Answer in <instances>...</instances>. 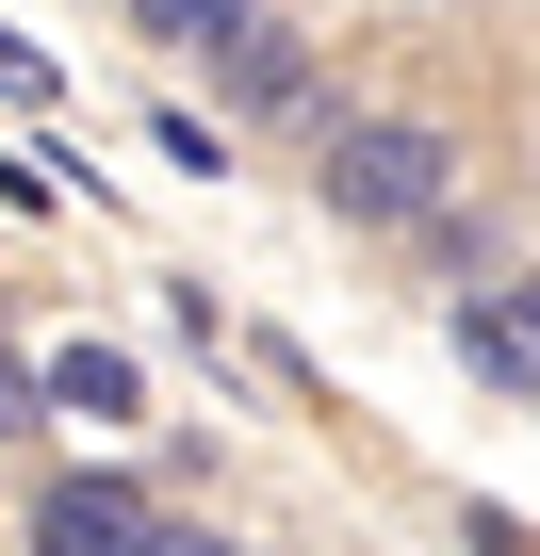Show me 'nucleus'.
<instances>
[{
	"mask_svg": "<svg viewBox=\"0 0 540 556\" xmlns=\"http://www.w3.org/2000/svg\"><path fill=\"white\" fill-rule=\"evenodd\" d=\"M328 213L344 229H442L459 213V131H426V115H328Z\"/></svg>",
	"mask_w": 540,
	"mask_h": 556,
	"instance_id": "f257e3e1",
	"label": "nucleus"
},
{
	"mask_svg": "<svg viewBox=\"0 0 540 556\" xmlns=\"http://www.w3.org/2000/svg\"><path fill=\"white\" fill-rule=\"evenodd\" d=\"M148 523H164V507H148L131 475H50V491H34V556H131Z\"/></svg>",
	"mask_w": 540,
	"mask_h": 556,
	"instance_id": "f03ea898",
	"label": "nucleus"
},
{
	"mask_svg": "<svg viewBox=\"0 0 540 556\" xmlns=\"http://www.w3.org/2000/svg\"><path fill=\"white\" fill-rule=\"evenodd\" d=\"M213 99H246V115H296V99H312V34L279 17V0L213 34Z\"/></svg>",
	"mask_w": 540,
	"mask_h": 556,
	"instance_id": "7ed1b4c3",
	"label": "nucleus"
},
{
	"mask_svg": "<svg viewBox=\"0 0 540 556\" xmlns=\"http://www.w3.org/2000/svg\"><path fill=\"white\" fill-rule=\"evenodd\" d=\"M459 361L540 393V278H507V295H459Z\"/></svg>",
	"mask_w": 540,
	"mask_h": 556,
	"instance_id": "20e7f679",
	"label": "nucleus"
},
{
	"mask_svg": "<svg viewBox=\"0 0 540 556\" xmlns=\"http://www.w3.org/2000/svg\"><path fill=\"white\" fill-rule=\"evenodd\" d=\"M50 393H66V409H99V426H131V409H148V377H131L115 344H66V361H50Z\"/></svg>",
	"mask_w": 540,
	"mask_h": 556,
	"instance_id": "39448f33",
	"label": "nucleus"
},
{
	"mask_svg": "<svg viewBox=\"0 0 540 556\" xmlns=\"http://www.w3.org/2000/svg\"><path fill=\"white\" fill-rule=\"evenodd\" d=\"M229 17H262V0H131V34H164V50H213Z\"/></svg>",
	"mask_w": 540,
	"mask_h": 556,
	"instance_id": "423d86ee",
	"label": "nucleus"
},
{
	"mask_svg": "<svg viewBox=\"0 0 540 556\" xmlns=\"http://www.w3.org/2000/svg\"><path fill=\"white\" fill-rule=\"evenodd\" d=\"M34 409H50V377H34V361H17V344H0V442H17V426H34Z\"/></svg>",
	"mask_w": 540,
	"mask_h": 556,
	"instance_id": "0eeeda50",
	"label": "nucleus"
},
{
	"mask_svg": "<svg viewBox=\"0 0 540 556\" xmlns=\"http://www.w3.org/2000/svg\"><path fill=\"white\" fill-rule=\"evenodd\" d=\"M0 99H50V50L34 34H0Z\"/></svg>",
	"mask_w": 540,
	"mask_h": 556,
	"instance_id": "6e6552de",
	"label": "nucleus"
},
{
	"mask_svg": "<svg viewBox=\"0 0 540 556\" xmlns=\"http://www.w3.org/2000/svg\"><path fill=\"white\" fill-rule=\"evenodd\" d=\"M131 556H229V540H213V523H148Z\"/></svg>",
	"mask_w": 540,
	"mask_h": 556,
	"instance_id": "1a4fd4ad",
	"label": "nucleus"
}]
</instances>
